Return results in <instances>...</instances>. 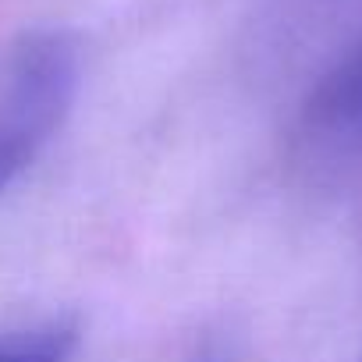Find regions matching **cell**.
Returning <instances> with one entry per match:
<instances>
[{
	"instance_id": "7a4b0ae2",
	"label": "cell",
	"mask_w": 362,
	"mask_h": 362,
	"mask_svg": "<svg viewBox=\"0 0 362 362\" xmlns=\"http://www.w3.org/2000/svg\"><path fill=\"white\" fill-rule=\"evenodd\" d=\"M302 132L330 156H362V40L309 93Z\"/></svg>"
},
{
	"instance_id": "3957f363",
	"label": "cell",
	"mask_w": 362,
	"mask_h": 362,
	"mask_svg": "<svg viewBox=\"0 0 362 362\" xmlns=\"http://www.w3.org/2000/svg\"><path fill=\"white\" fill-rule=\"evenodd\" d=\"M75 341V327L57 320L43 327H25L0 337V362H71Z\"/></svg>"
},
{
	"instance_id": "277c9868",
	"label": "cell",
	"mask_w": 362,
	"mask_h": 362,
	"mask_svg": "<svg viewBox=\"0 0 362 362\" xmlns=\"http://www.w3.org/2000/svg\"><path fill=\"white\" fill-rule=\"evenodd\" d=\"M203 362H217V358H203Z\"/></svg>"
},
{
	"instance_id": "6da1fadb",
	"label": "cell",
	"mask_w": 362,
	"mask_h": 362,
	"mask_svg": "<svg viewBox=\"0 0 362 362\" xmlns=\"http://www.w3.org/2000/svg\"><path fill=\"white\" fill-rule=\"evenodd\" d=\"M78 75V43L68 33L33 29L0 47V196L71 114Z\"/></svg>"
}]
</instances>
